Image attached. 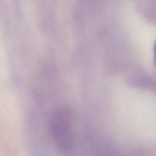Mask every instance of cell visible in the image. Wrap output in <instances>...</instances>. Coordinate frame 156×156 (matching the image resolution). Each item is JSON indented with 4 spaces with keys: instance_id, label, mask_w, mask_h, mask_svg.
<instances>
[{
    "instance_id": "obj_1",
    "label": "cell",
    "mask_w": 156,
    "mask_h": 156,
    "mask_svg": "<svg viewBox=\"0 0 156 156\" xmlns=\"http://www.w3.org/2000/svg\"><path fill=\"white\" fill-rule=\"evenodd\" d=\"M154 64H155V66L156 67V43L155 44V46H154Z\"/></svg>"
}]
</instances>
